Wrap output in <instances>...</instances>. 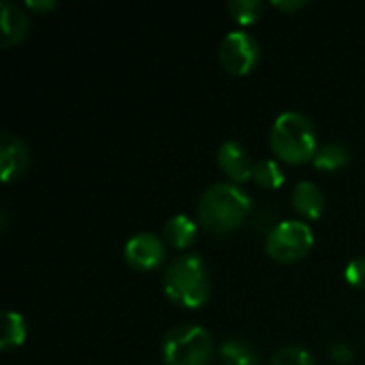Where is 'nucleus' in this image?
<instances>
[{
	"label": "nucleus",
	"mask_w": 365,
	"mask_h": 365,
	"mask_svg": "<svg viewBox=\"0 0 365 365\" xmlns=\"http://www.w3.org/2000/svg\"><path fill=\"white\" fill-rule=\"evenodd\" d=\"M28 28H30V19L24 13V9L13 4V2L2 0L0 2V32H2L0 41H2V47L17 45L26 36Z\"/></svg>",
	"instance_id": "nucleus-10"
},
{
	"label": "nucleus",
	"mask_w": 365,
	"mask_h": 365,
	"mask_svg": "<svg viewBox=\"0 0 365 365\" xmlns=\"http://www.w3.org/2000/svg\"><path fill=\"white\" fill-rule=\"evenodd\" d=\"M346 280L357 289H365V257H355L346 265Z\"/></svg>",
	"instance_id": "nucleus-19"
},
{
	"label": "nucleus",
	"mask_w": 365,
	"mask_h": 365,
	"mask_svg": "<svg viewBox=\"0 0 365 365\" xmlns=\"http://www.w3.org/2000/svg\"><path fill=\"white\" fill-rule=\"evenodd\" d=\"M222 365H259L255 349L244 340H227L220 349Z\"/></svg>",
	"instance_id": "nucleus-14"
},
{
	"label": "nucleus",
	"mask_w": 365,
	"mask_h": 365,
	"mask_svg": "<svg viewBox=\"0 0 365 365\" xmlns=\"http://www.w3.org/2000/svg\"><path fill=\"white\" fill-rule=\"evenodd\" d=\"M26 340V321L17 312H4L2 317V338H0V349L9 351L13 346L24 344Z\"/></svg>",
	"instance_id": "nucleus-15"
},
{
	"label": "nucleus",
	"mask_w": 365,
	"mask_h": 365,
	"mask_svg": "<svg viewBox=\"0 0 365 365\" xmlns=\"http://www.w3.org/2000/svg\"><path fill=\"white\" fill-rule=\"evenodd\" d=\"M255 182L261 186V188H267V190H276L284 184V171L280 169V165L276 160H259L255 165Z\"/></svg>",
	"instance_id": "nucleus-16"
},
{
	"label": "nucleus",
	"mask_w": 365,
	"mask_h": 365,
	"mask_svg": "<svg viewBox=\"0 0 365 365\" xmlns=\"http://www.w3.org/2000/svg\"><path fill=\"white\" fill-rule=\"evenodd\" d=\"M263 2L261 0H231L229 2V11L233 15L235 21L244 24V26H250L255 24L261 13H263Z\"/></svg>",
	"instance_id": "nucleus-17"
},
{
	"label": "nucleus",
	"mask_w": 365,
	"mask_h": 365,
	"mask_svg": "<svg viewBox=\"0 0 365 365\" xmlns=\"http://www.w3.org/2000/svg\"><path fill=\"white\" fill-rule=\"evenodd\" d=\"M291 201H293V207L306 216V218H321L323 210H325V197L321 192V188L312 182H299L295 188H293V195H291Z\"/></svg>",
	"instance_id": "nucleus-11"
},
{
	"label": "nucleus",
	"mask_w": 365,
	"mask_h": 365,
	"mask_svg": "<svg viewBox=\"0 0 365 365\" xmlns=\"http://www.w3.org/2000/svg\"><path fill=\"white\" fill-rule=\"evenodd\" d=\"M349 150L340 143H325L317 150L312 163L321 171H338L349 165Z\"/></svg>",
	"instance_id": "nucleus-13"
},
{
	"label": "nucleus",
	"mask_w": 365,
	"mask_h": 365,
	"mask_svg": "<svg viewBox=\"0 0 365 365\" xmlns=\"http://www.w3.org/2000/svg\"><path fill=\"white\" fill-rule=\"evenodd\" d=\"M312 244H314V235L306 222L282 220L269 231L265 250L272 259L280 263H295L312 250Z\"/></svg>",
	"instance_id": "nucleus-5"
},
{
	"label": "nucleus",
	"mask_w": 365,
	"mask_h": 365,
	"mask_svg": "<svg viewBox=\"0 0 365 365\" xmlns=\"http://www.w3.org/2000/svg\"><path fill=\"white\" fill-rule=\"evenodd\" d=\"M165 293L184 308H199L210 297V276L197 255H184L165 269Z\"/></svg>",
	"instance_id": "nucleus-2"
},
{
	"label": "nucleus",
	"mask_w": 365,
	"mask_h": 365,
	"mask_svg": "<svg viewBox=\"0 0 365 365\" xmlns=\"http://www.w3.org/2000/svg\"><path fill=\"white\" fill-rule=\"evenodd\" d=\"M252 199L235 184H214L199 199V220L212 233H229L237 229L250 214Z\"/></svg>",
	"instance_id": "nucleus-1"
},
{
	"label": "nucleus",
	"mask_w": 365,
	"mask_h": 365,
	"mask_svg": "<svg viewBox=\"0 0 365 365\" xmlns=\"http://www.w3.org/2000/svg\"><path fill=\"white\" fill-rule=\"evenodd\" d=\"M220 62L231 75H246L259 62V43L252 34L233 30L220 43Z\"/></svg>",
	"instance_id": "nucleus-6"
},
{
	"label": "nucleus",
	"mask_w": 365,
	"mask_h": 365,
	"mask_svg": "<svg viewBox=\"0 0 365 365\" xmlns=\"http://www.w3.org/2000/svg\"><path fill=\"white\" fill-rule=\"evenodd\" d=\"M329 357H331L336 364L346 365L355 359V351H353V346H351L349 342H334V344L329 346Z\"/></svg>",
	"instance_id": "nucleus-20"
},
{
	"label": "nucleus",
	"mask_w": 365,
	"mask_h": 365,
	"mask_svg": "<svg viewBox=\"0 0 365 365\" xmlns=\"http://www.w3.org/2000/svg\"><path fill=\"white\" fill-rule=\"evenodd\" d=\"M272 150L291 165H302L317 154V135L310 120L299 111H284L272 126Z\"/></svg>",
	"instance_id": "nucleus-3"
},
{
	"label": "nucleus",
	"mask_w": 365,
	"mask_h": 365,
	"mask_svg": "<svg viewBox=\"0 0 365 365\" xmlns=\"http://www.w3.org/2000/svg\"><path fill=\"white\" fill-rule=\"evenodd\" d=\"M274 6L280 9V11H291V13H293V11H297V9L306 6V2H304V0H291V2H289V0H276Z\"/></svg>",
	"instance_id": "nucleus-21"
},
{
	"label": "nucleus",
	"mask_w": 365,
	"mask_h": 365,
	"mask_svg": "<svg viewBox=\"0 0 365 365\" xmlns=\"http://www.w3.org/2000/svg\"><path fill=\"white\" fill-rule=\"evenodd\" d=\"M269 365H314V359L302 346H284L274 355Z\"/></svg>",
	"instance_id": "nucleus-18"
},
{
	"label": "nucleus",
	"mask_w": 365,
	"mask_h": 365,
	"mask_svg": "<svg viewBox=\"0 0 365 365\" xmlns=\"http://www.w3.org/2000/svg\"><path fill=\"white\" fill-rule=\"evenodd\" d=\"M28 160H30V156H28L26 143L15 135L4 133L0 139V175H2V182H11L13 178H19L26 171Z\"/></svg>",
	"instance_id": "nucleus-9"
},
{
	"label": "nucleus",
	"mask_w": 365,
	"mask_h": 365,
	"mask_svg": "<svg viewBox=\"0 0 365 365\" xmlns=\"http://www.w3.org/2000/svg\"><path fill=\"white\" fill-rule=\"evenodd\" d=\"M124 257L133 269L148 272V269L158 267L165 261L167 248H165L163 240L156 237L154 233H137L126 242Z\"/></svg>",
	"instance_id": "nucleus-7"
},
{
	"label": "nucleus",
	"mask_w": 365,
	"mask_h": 365,
	"mask_svg": "<svg viewBox=\"0 0 365 365\" xmlns=\"http://www.w3.org/2000/svg\"><path fill=\"white\" fill-rule=\"evenodd\" d=\"M218 165L233 182H246L255 175V163L237 141H225L218 148Z\"/></svg>",
	"instance_id": "nucleus-8"
},
{
	"label": "nucleus",
	"mask_w": 365,
	"mask_h": 365,
	"mask_svg": "<svg viewBox=\"0 0 365 365\" xmlns=\"http://www.w3.org/2000/svg\"><path fill=\"white\" fill-rule=\"evenodd\" d=\"M26 6L32 9V11H49V9L56 6V2L53 0H28Z\"/></svg>",
	"instance_id": "nucleus-22"
},
{
	"label": "nucleus",
	"mask_w": 365,
	"mask_h": 365,
	"mask_svg": "<svg viewBox=\"0 0 365 365\" xmlns=\"http://www.w3.org/2000/svg\"><path fill=\"white\" fill-rule=\"evenodd\" d=\"M214 355L212 334L199 325H178L163 342L167 365H207Z\"/></svg>",
	"instance_id": "nucleus-4"
},
{
	"label": "nucleus",
	"mask_w": 365,
	"mask_h": 365,
	"mask_svg": "<svg viewBox=\"0 0 365 365\" xmlns=\"http://www.w3.org/2000/svg\"><path fill=\"white\" fill-rule=\"evenodd\" d=\"M163 235H165L167 244H171L173 248L182 250V248H188L197 240V225L188 216L178 214V216L167 220Z\"/></svg>",
	"instance_id": "nucleus-12"
}]
</instances>
